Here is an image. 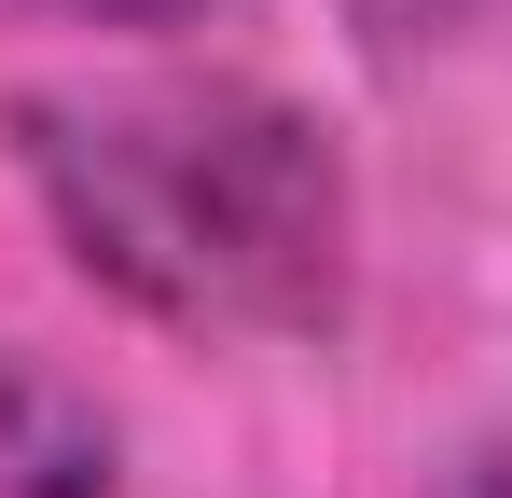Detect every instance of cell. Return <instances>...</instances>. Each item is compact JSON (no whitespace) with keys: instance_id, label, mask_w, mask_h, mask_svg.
<instances>
[{"instance_id":"obj_2","label":"cell","mask_w":512,"mask_h":498,"mask_svg":"<svg viewBox=\"0 0 512 498\" xmlns=\"http://www.w3.org/2000/svg\"><path fill=\"white\" fill-rule=\"evenodd\" d=\"M0 498H111V415L28 346H0Z\"/></svg>"},{"instance_id":"obj_3","label":"cell","mask_w":512,"mask_h":498,"mask_svg":"<svg viewBox=\"0 0 512 498\" xmlns=\"http://www.w3.org/2000/svg\"><path fill=\"white\" fill-rule=\"evenodd\" d=\"M28 14H70V28H194L208 0H28Z\"/></svg>"},{"instance_id":"obj_1","label":"cell","mask_w":512,"mask_h":498,"mask_svg":"<svg viewBox=\"0 0 512 498\" xmlns=\"http://www.w3.org/2000/svg\"><path fill=\"white\" fill-rule=\"evenodd\" d=\"M56 249L111 305L194 346H291L346 319L360 194L333 125L236 70H139V83H28L0 111Z\"/></svg>"},{"instance_id":"obj_4","label":"cell","mask_w":512,"mask_h":498,"mask_svg":"<svg viewBox=\"0 0 512 498\" xmlns=\"http://www.w3.org/2000/svg\"><path fill=\"white\" fill-rule=\"evenodd\" d=\"M429 498H512V443H485V457H457Z\"/></svg>"}]
</instances>
